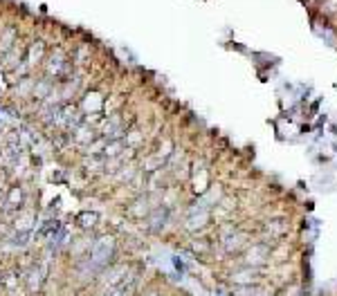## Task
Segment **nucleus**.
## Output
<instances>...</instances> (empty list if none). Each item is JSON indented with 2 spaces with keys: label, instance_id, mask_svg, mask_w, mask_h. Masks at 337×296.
<instances>
[{
  "label": "nucleus",
  "instance_id": "1",
  "mask_svg": "<svg viewBox=\"0 0 337 296\" xmlns=\"http://www.w3.org/2000/svg\"><path fill=\"white\" fill-rule=\"evenodd\" d=\"M128 292H131V287H126V283H124V285H119L110 296H128Z\"/></svg>",
  "mask_w": 337,
  "mask_h": 296
}]
</instances>
